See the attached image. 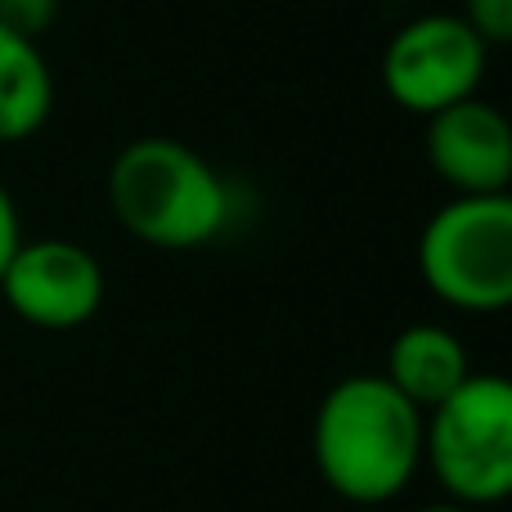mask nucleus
Instances as JSON below:
<instances>
[{
  "label": "nucleus",
  "instance_id": "nucleus-1",
  "mask_svg": "<svg viewBox=\"0 0 512 512\" xmlns=\"http://www.w3.org/2000/svg\"><path fill=\"white\" fill-rule=\"evenodd\" d=\"M315 472L346 504H387L423 468V409L382 373L333 382L310 427Z\"/></svg>",
  "mask_w": 512,
  "mask_h": 512
},
{
  "label": "nucleus",
  "instance_id": "nucleus-2",
  "mask_svg": "<svg viewBox=\"0 0 512 512\" xmlns=\"http://www.w3.org/2000/svg\"><path fill=\"white\" fill-rule=\"evenodd\" d=\"M108 207L131 239L162 252H194L230 225V185L185 140L144 135L108 167Z\"/></svg>",
  "mask_w": 512,
  "mask_h": 512
},
{
  "label": "nucleus",
  "instance_id": "nucleus-3",
  "mask_svg": "<svg viewBox=\"0 0 512 512\" xmlns=\"http://www.w3.org/2000/svg\"><path fill=\"white\" fill-rule=\"evenodd\" d=\"M418 274L427 292L463 315L512 306V198L454 194L418 234Z\"/></svg>",
  "mask_w": 512,
  "mask_h": 512
},
{
  "label": "nucleus",
  "instance_id": "nucleus-4",
  "mask_svg": "<svg viewBox=\"0 0 512 512\" xmlns=\"http://www.w3.org/2000/svg\"><path fill=\"white\" fill-rule=\"evenodd\" d=\"M423 463L450 504L490 508L512 490V382L472 373L423 414Z\"/></svg>",
  "mask_w": 512,
  "mask_h": 512
},
{
  "label": "nucleus",
  "instance_id": "nucleus-5",
  "mask_svg": "<svg viewBox=\"0 0 512 512\" xmlns=\"http://www.w3.org/2000/svg\"><path fill=\"white\" fill-rule=\"evenodd\" d=\"M490 68V45L463 14H418L382 50V86L405 113L432 117L472 99Z\"/></svg>",
  "mask_w": 512,
  "mask_h": 512
},
{
  "label": "nucleus",
  "instance_id": "nucleus-6",
  "mask_svg": "<svg viewBox=\"0 0 512 512\" xmlns=\"http://www.w3.org/2000/svg\"><path fill=\"white\" fill-rule=\"evenodd\" d=\"M0 297L23 324L72 333L104 306V265L72 239H23L0 274Z\"/></svg>",
  "mask_w": 512,
  "mask_h": 512
},
{
  "label": "nucleus",
  "instance_id": "nucleus-7",
  "mask_svg": "<svg viewBox=\"0 0 512 512\" xmlns=\"http://www.w3.org/2000/svg\"><path fill=\"white\" fill-rule=\"evenodd\" d=\"M423 153L454 194H508L512 185V126L481 95L427 117Z\"/></svg>",
  "mask_w": 512,
  "mask_h": 512
},
{
  "label": "nucleus",
  "instance_id": "nucleus-8",
  "mask_svg": "<svg viewBox=\"0 0 512 512\" xmlns=\"http://www.w3.org/2000/svg\"><path fill=\"white\" fill-rule=\"evenodd\" d=\"M472 373L477 369H472V360H468L463 337L423 319V324H409V328H400V333L391 337L382 378L427 414V409L441 405L454 387H463Z\"/></svg>",
  "mask_w": 512,
  "mask_h": 512
},
{
  "label": "nucleus",
  "instance_id": "nucleus-9",
  "mask_svg": "<svg viewBox=\"0 0 512 512\" xmlns=\"http://www.w3.org/2000/svg\"><path fill=\"white\" fill-rule=\"evenodd\" d=\"M54 113V72L41 41L0 23V144L32 140Z\"/></svg>",
  "mask_w": 512,
  "mask_h": 512
},
{
  "label": "nucleus",
  "instance_id": "nucleus-10",
  "mask_svg": "<svg viewBox=\"0 0 512 512\" xmlns=\"http://www.w3.org/2000/svg\"><path fill=\"white\" fill-rule=\"evenodd\" d=\"M459 14L468 18V27L490 45V50L512 41V0H463Z\"/></svg>",
  "mask_w": 512,
  "mask_h": 512
},
{
  "label": "nucleus",
  "instance_id": "nucleus-11",
  "mask_svg": "<svg viewBox=\"0 0 512 512\" xmlns=\"http://www.w3.org/2000/svg\"><path fill=\"white\" fill-rule=\"evenodd\" d=\"M54 14H59V0H0V23L32 36V41H41V32L54 23Z\"/></svg>",
  "mask_w": 512,
  "mask_h": 512
},
{
  "label": "nucleus",
  "instance_id": "nucleus-12",
  "mask_svg": "<svg viewBox=\"0 0 512 512\" xmlns=\"http://www.w3.org/2000/svg\"><path fill=\"white\" fill-rule=\"evenodd\" d=\"M23 243V230H18V207L14 198H9V189L0 185V274H5L9 256H14V248Z\"/></svg>",
  "mask_w": 512,
  "mask_h": 512
},
{
  "label": "nucleus",
  "instance_id": "nucleus-13",
  "mask_svg": "<svg viewBox=\"0 0 512 512\" xmlns=\"http://www.w3.org/2000/svg\"><path fill=\"white\" fill-rule=\"evenodd\" d=\"M418 512H472V508H463V504H450V499H445V504H427V508H418Z\"/></svg>",
  "mask_w": 512,
  "mask_h": 512
}]
</instances>
